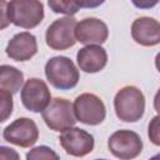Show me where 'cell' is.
I'll use <instances>...</instances> for the list:
<instances>
[{"label":"cell","instance_id":"6da1fadb","mask_svg":"<svg viewBox=\"0 0 160 160\" xmlns=\"http://www.w3.org/2000/svg\"><path fill=\"white\" fill-rule=\"evenodd\" d=\"M44 19V5L38 0H12L1 2V29L9 22L22 28H36Z\"/></svg>","mask_w":160,"mask_h":160},{"label":"cell","instance_id":"7a4b0ae2","mask_svg":"<svg viewBox=\"0 0 160 160\" xmlns=\"http://www.w3.org/2000/svg\"><path fill=\"white\" fill-rule=\"evenodd\" d=\"M114 109L116 116L125 122H136L145 111V98L136 86L121 88L114 98Z\"/></svg>","mask_w":160,"mask_h":160},{"label":"cell","instance_id":"3957f363","mask_svg":"<svg viewBox=\"0 0 160 160\" xmlns=\"http://www.w3.org/2000/svg\"><path fill=\"white\" fill-rule=\"evenodd\" d=\"M45 76L48 81L59 90H70L79 82V70L71 59L66 56H54L45 64Z\"/></svg>","mask_w":160,"mask_h":160},{"label":"cell","instance_id":"277c9868","mask_svg":"<svg viewBox=\"0 0 160 160\" xmlns=\"http://www.w3.org/2000/svg\"><path fill=\"white\" fill-rule=\"evenodd\" d=\"M41 115L46 126L54 131H64L72 128L78 121L74 112V105L62 98L52 99Z\"/></svg>","mask_w":160,"mask_h":160},{"label":"cell","instance_id":"5b68a950","mask_svg":"<svg viewBox=\"0 0 160 160\" xmlns=\"http://www.w3.org/2000/svg\"><path fill=\"white\" fill-rule=\"evenodd\" d=\"M76 20L72 16H65L56 19L49 25L45 32V40L52 50H66L75 45V28Z\"/></svg>","mask_w":160,"mask_h":160},{"label":"cell","instance_id":"8992f818","mask_svg":"<svg viewBox=\"0 0 160 160\" xmlns=\"http://www.w3.org/2000/svg\"><path fill=\"white\" fill-rule=\"evenodd\" d=\"M110 152L120 160H131L142 151V140L132 130H118L108 139Z\"/></svg>","mask_w":160,"mask_h":160},{"label":"cell","instance_id":"52a82bcc","mask_svg":"<svg viewBox=\"0 0 160 160\" xmlns=\"http://www.w3.org/2000/svg\"><path fill=\"white\" fill-rule=\"evenodd\" d=\"M74 112L76 119L86 125H99L106 116V109L102 100L91 92H84L75 99Z\"/></svg>","mask_w":160,"mask_h":160},{"label":"cell","instance_id":"ba28073f","mask_svg":"<svg viewBox=\"0 0 160 160\" xmlns=\"http://www.w3.org/2000/svg\"><path fill=\"white\" fill-rule=\"evenodd\" d=\"M20 99L25 109L31 112H42L52 100L46 82L38 78H30L25 81Z\"/></svg>","mask_w":160,"mask_h":160},{"label":"cell","instance_id":"9c48e42d","mask_svg":"<svg viewBox=\"0 0 160 160\" xmlns=\"http://www.w3.org/2000/svg\"><path fill=\"white\" fill-rule=\"evenodd\" d=\"M2 138L16 146L30 148L39 139V129L32 119L19 118L4 129Z\"/></svg>","mask_w":160,"mask_h":160},{"label":"cell","instance_id":"30bf717a","mask_svg":"<svg viewBox=\"0 0 160 160\" xmlns=\"http://www.w3.org/2000/svg\"><path fill=\"white\" fill-rule=\"evenodd\" d=\"M59 141L66 154L75 158H82L90 154L95 145L94 136L90 132L75 126L61 131Z\"/></svg>","mask_w":160,"mask_h":160},{"label":"cell","instance_id":"8fae6325","mask_svg":"<svg viewBox=\"0 0 160 160\" xmlns=\"http://www.w3.org/2000/svg\"><path fill=\"white\" fill-rule=\"evenodd\" d=\"M109 36L108 25L96 18H86L80 20L75 28L76 41L89 46V45H101L106 41Z\"/></svg>","mask_w":160,"mask_h":160},{"label":"cell","instance_id":"7c38bea8","mask_svg":"<svg viewBox=\"0 0 160 160\" xmlns=\"http://www.w3.org/2000/svg\"><path fill=\"white\" fill-rule=\"evenodd\" d=\"M131 36L141 46H155L160 44V22L149 16L138 18L131 25Z\"/></svg>","mask_w":160,"mask_h":160},{"label":"cell","instance_id":"4fadbf2b","mask_svg":"<svg viewBox=\"0 0 160 160\" xmlns=\"http://www.w3.org/2000/svg\"><path fill=\"white\" fill-rule=\"evenodd\" d=\"M36 52H38L36 38L29 31H22L14 35L6 46L8 56L15 61L30 60Z\"/></svg>","mask_w":160,"mask_h":160},{"label":"cell","instance_id":"5bb4252c","mask_svg":"<svg viewBox=\"0 0 160 160\" xmlns=\"http://www.w3.org/2000/svg\"><path fill=\"white\" fill-rule=\"evenodd\" d=\"M76 61L84 72H99L106 66L108 54L100 45H89L81 48L76 54Z\"/></svg>","mask_w":160,"mask_h":160},{"label":"cell","instance_id":"9a60e30c","mask_svg":"<svg viewBox=\"0 0 160 160\" xmlns=\"http://www.w3.org/2000/svg\"><path fill=\"white\" fill-rule=\"evenodd\" d=\"M24 82V74L10 65L0 66V89L9 91L10 94H16Z\"/></svg>","mask_w":160,"mask_h":160},{"label":"cell","instance_id":"2e32d148","mask_svg":"<svg viewBox=\"0 0 160 160\" xmlns=\"http://www.w3.org/2000/svg\"><path fill=\"white\" fill-rule=\"evenodd\" d=\"M49 8L56 14H65L66 16H72L79 11L80 8H84V1L74 0H50L48 2Z\"/></svg>","mask_w":160,"mask_h":160},{"label":"cell","instance_id":"e0dca14e","mask_svg":"<svg viewBox=\"0 0 160 160\" xmlns=\"http://www.w3.org/2000/svg\"><path fill=\"white\" fill-rule=\"evenodd\" d=\"M26 160H60V158L52 149L41 145L32 148L30 151H28Z\"/></svg>","mask_w":160,"mask_h":160},{"label":"cell","instance_id":"ac0fdd59","mask_svg":"<svg viewBox=\"0 0 160 160\" xmlns=\"http://www.w3.org/2000/svg\"><path fill=\"white\" fill-rule=\"evenodd\" d=\"M0 100H1V118H0V121L4 122L12 112V94L0 89Z\"/></svg>","mask_w":160,"mask_h":160},{"label":"cell","instance_id":"d6986e66","mask_svg":"<svg viewBox=\"0 0 160 160\" xmlns=\"http://www.w3.org/2000/svg\"><path fill=\"white\" fill-rule=\"evenodd\" d=\"M148 136L154 145L160 146V115L154 116L148 126Z\"/></svg>","mask_w":160,"mask_h":160},{"label":"cell","instance_id":"ffe728a7","mask_svg":"<svg viewBox=\"0 0 160 160\" xmlns=\"http://www.w3.org/2000/svg\"><path fill=\"white\" fill-rule=\"evenodd\" d=\"M0 160H20L19 154L8 146H0Z\"/></svg>","mask_w":160,"mask_h":160},{"label":"cell","instance_id":"44dd1931","mask_svg":"<svg viewBox=\"0 0 160 160\" xmlns=\"http://www.w3.org/2000/svg\"><path fill=\"white\" fill-rule=\"evenodd\" d=\"M154 109L158 112V115H160V89L158 90V92L154 98Z\"/></svg>","mask_w":160,"mask_h":160},{"label":"cell","instance_id":"7402d4cb","mask_svg":"<svg viewBox=\"0 0 160 160\" xmlns=\"http://www.w3.org/2000/svg\"><path fill=\"white\" fill-rule=\"evenodd\" d=\"M155 66H156L158 71L160 72V52H158L155 56Z\"/></svg>","mask_w":160,"mask_h":160},{"label":"cell","instance_id":"603a6c76","mask_svg":"<svg viewBox=\"0 0 160 160\" xmlns=\"http://www.w3.org/2000/svg\"><path fill=\"white\" fill-rule=\"evenodd\" d=\"M149 160H160V152L156 154V155H154V156H151Z\"/></svg>","mask_w":160,"mask_h":160},{"label":"cell","instance_id":"cb8c5ba5","mask_svg":"<svg viewBox=\"0 0 160 160\" xmlns=\"http://www.w3.org/2000/svg\"><path fill=\"white\" fill-rule=\"evenodd\" d=\"M96 160H106V159H96Z\"/></svg>","mask_w":160,"mask_h":160}]
</instances>
